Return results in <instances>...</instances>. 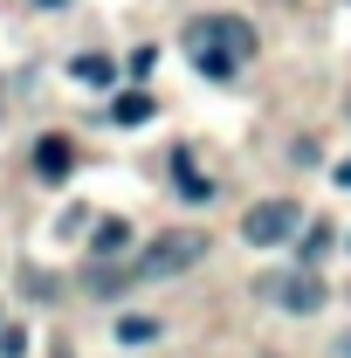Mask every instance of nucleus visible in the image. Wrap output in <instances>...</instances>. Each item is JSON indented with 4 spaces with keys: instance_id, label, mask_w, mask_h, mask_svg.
<instances>
[{
    "instance_id": "f257e3e1",
    "label": "nucleus",
    "mask_w": 351,
    "mask_h": 358,
    "mask_svg": "<svg viewBox=\"0 0 351 358\" xmlns=\"http://www.w3.org/2000/svg\"><path fill=\"white\" fill-rule=\"evenodd\" d=\"M186 55H193L200 76L234 83V69L255 55V28H248L241 14H193V21H186Z\"/></svg>"
},
{
    "instance_id": "f03ea898",
    "label": "nucleus",
    "mask_w": 351,
    "mask_h": 358,
    "mask_svg": "<svg viewBox=\"0 0 351 358\" xmlns=\"http://www.w3.org/2000/svg\"><path fill=\"white\" fill-rule=\"evenodd\" d=\"M200 255H207V234H200V227H173V234H159L145 255H131V268H138V282H159V275L193 268Z\"/></svg>"
},
{
    "instance_id": "7ed1b4c3",
    "label": "nucleus",
    "mask_w": 351,
    "mask_h": 358,
    "mask_svg": "<svg viewBox=\"0 0 351 358\" xmlns=\"http://www.w3.org/2000/svg\"><path fill=\"white\" fill-rule=\"evenodd\" d=\"M303 234V207L296 200H255L248 214H241V241L248 248H282V241H296Z\"/></svg>"
},
{
    "instance_id": "20e7f679",
    "label": "nucleus",
    "mask_w": 351,
    "mask_h": 358,
    "mask_svg": "<svg viewBox=\"0 0 351 358\" xmlns=\"http://www.w3.org/2000/svg\"><path fill=\"white\" fill-rule=\"evenodd\" d=\"M262 296L275 303V310H289V317H310V310H324V303H331V289H324V275H317V268L262 275Z\"/></svg>"
},
{
    "instance_id": "39448f33",
    "label": "nucleus",
    "mask_w": 351,
    "mask_h": 358,
    "mask_svg": "<svg viewBox=\"0 0 351 358\" xmlns=\"http://www.w3.org/2000/svg\"><path fill=\"white\" fill-rule=\"evenodd\" d=\"M69 166H76V138H62V131H48L42 145H35V173L55 186V179H69Z\"/></svg>"
},
{
    "instance_id": "423d86ee",
    "label": "nucleus",
    "mask_w": 351,
    "mask_h": 358,
    "mask_svg": "<svg viewBox=\"0 0 351 358\" xmlns=\"http://www.w3.org/2000/svg\"><path fill=\"white\" fill-rule=\"evenodd\" d=\"M152 110H159V103H152L145 90H131V96H117V103H110V124H152Z\"/></svg>"
},
{
    "instance_id": "0eeeda50",
    "label": "nucleus",
    "mask_w": 351,
    "mask_h": 358,
    "mask_svg": "<svg viewBox=\"0 0 351 358\" xmlns=\"http://www.w3.org/2000/svg\"><path fill=\"white\" fill-rule=\"evenodd\" d=\"M173 173H179V186H173L179 200H214V186H207V179L193 173V159H186V152H179V159H173Z\"/></svg>"
},
{
    "instance_id": "6e6552de",
    "label": "nucleus",
    "mask_w": 351,
    "mask_h": 358,
    "mask_svg": "<svg viewBox=\"0 0 351 358\" xmlns=\"http://www.w3.org/2000/svg\"><path fill=\"white\" fill-rule=\"evenodd\" d=\"M76 83H89V90H110V83H117L110 55H76Z\"/></svg>"
},
{
    "instance_id": "1a4fd4ad",
    "label": "nucleus",
    "mask_w": 351,
    "mask_h": 358,
    "mask_svg": "<svg viewBox=\"0 0 351 358\" xmlns=\"http://www.w3.org/2000/svg\"><path fill=\"white\" fill-rule=\"evenodd\" d=\"M124 241H131V227H124V221H103V227H96V241H89V255H124Z\"/></svg>"
},
{
    "instance_id": "9d476101",
    "label": "nucleus",
    "mask_w": 351,
    "mask_h": 358,
    "mask_svg": "<svg viewBox=\"0 0 351 358\" xmlns=\"http://www.w3.org/2000/svg\"><path fill=\"white\" fill-rule=\"evenodd\" d=\"M152 338H159L152 317H117V345H152Z\"/></svg>"
},
{
    "instance_id": "9b49d317",
    "label": "nucleus",
    "mask_w": 351,
    "mask_h": 358,
    "mask_svg": "<svg viewBox=\"0 0 351 358\" xmlns=\"http://www.w3.org/2000/svg\"><path fill=\"white\" fill-rule=\"evenodd\" d=\"M296 248H303V268H310V262H324V255H331V227H324V221H310V234L296 241Z\"/></svg>"
},
{
    "instance_id": "f8f14e48",
    "label": "nucleus",
    "mask_w": 351,
    "mask_h": 358,
    "mask_svg": "<svg viewBox=\"0 0 351 358\" xmlns=\"http://www.w3.org/2000/svg\"><path fill=\"white\" fill-rule=\"evenodd\" d=\"M338 186H345V193H351V159H345V166H338Z\"/></svg>"
},
{
    "instance_id": "ddd939ff",
    "label": "nucleus",
    "mask_w": 351,
    "mask_h": 358,
    "mask_svg": "<svg viewBox=\"0 0 351 358\" xmlns=\"http://www.w3.org/2000/svg\"><path fill=\"white\" fill-rule=\"evenodd\" d=\"M338 358H351V331H345V338H338Z\"/></svg>"
},
{
    "instance_id": "4468645a",
    "label": "nucleus",
    "mask_w": 351,
    "mask_h": 358,
    "mask_svg": "<svg viewBox=\"0 0 351 358\" xmlns=\"http://www.w3.org/2000/svg\"><path fill=\"white\" fill-rule=\"evenodd\" d=\"M42 7H62V0H42Z\"/></svg>"
},
{
    "instance_id": "2eb2a0df",
    "label": "nucleus",
    "mask_w": 351,
    "mask_h": 358,
    "mask_svg": "<svg viewBox=\"0 0 351 358\" xmlns=\"http://www.w3.org/2000/svg\"><path fill=\"white\" fill-rule=\"evenodd\" d=\"M55 358H69V352H55Z\"/></svg>"
},
{
    "instance_id": "dca6fc26",
    "label": "nucleus",
    "mask_w": 351,
    "mask_h": 358,
    "mask_svg": "<svg viewBox=\"0 0 351 358\" xmlns=\"http://www.w3.org/2000/svg\"><path fill=\"white\" fill-rule=\"evenodd\" d=\"M345 248H351V241H345Z\"/></svg>"
}]
</instances>
